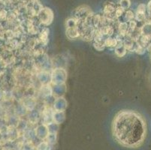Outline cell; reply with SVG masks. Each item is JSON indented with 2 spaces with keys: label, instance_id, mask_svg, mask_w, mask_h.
<instances>
[{
  "label": "cell",
  "instance_id": "9",
  "mask_svg": "<svg viewBox=\"0 0 151 150\" xmlns=\"http://www.w3.org/2000/svg\"><path fill=\"white\" fill-rule=\"evenodd\" d=\"M123 9L121 8V7H119V8H116V11H115V15H116L117 17L122 16V14H123Z\"/></svg>",
  "mask_w": 151,
  "mask_h": 150
},
{
  "label": "cell",
  "instance_id": "2",
  "mask_svg": "<svg viewBox=\"0 0 151 150\" xmlns=\"http://www.w3.org/2000/svg\"><path fill=\"white\" fill-rule=\"evenodd\" d=\"M41 22L45 24H50L53 20V12L50 8H44L40 11L39 14Z\"/></svg>",
  "mask_w": 151,
  "mask_h": 150
},
{
  "label": "cell",
  "instance_id": "7",
  "mask_svg": "<svg viewBox=\"0 0 151 150\" xmlns=\"http://www.w3.org/2000/svg\"><path fill=\"white\" fill-rule=\"evenodd\" d=\"M128 28H129L128 26H127V24H126V23H120V27H119V29H120V32L121 34H125V33L127 32Z\"/></svg>",
  "mask_w": 151,
  "mask_h": 150
},
{
  "label": "cell",
  "instance_id": "6",
  "mask_svg": "<svg viewBox=\"0 0 151 150\" xmlns=\"http://www.w3.org/2000/svg\"><path fill=\"white\" fill-rule=\"evenodd\" d=\"M120 5L123 10L128 9L130 6V1L129 0H120Z\"/></svg>",
  "mask_w": 151,
  "mask_h": 150
},
{
  "label": "cell",
  "instance_id": "10",
  "mask_svg": "<svg viewBox=\"0 0 151 150\" xmlns=\"http://www.w3.org/2000/svg\"><path fill=\"white\" fill-rule=\"evenodd\" d=\"M147 9H148V12H149V14H151V1H150L149 3H148Z\"/></svg>",
  "mask_w": 151,
  "mask_h": 150
},
{
  "label": "cell",
  "instance_id": "1",
  "mask_svg": "<svg viewBox=\"0 0 151 150\" xmlns=\"http://www.w3.org/2000/svg\"><path fill=\"white\" fill-rule=\"evenodd\" d=\"M146 126L139 114L132 111L120 113L114 121V134L126 146H139L145 137Z\"/></svg>",
  "mask_w": 151,
  "mask_h": 150
},
{
  "label": "cell",
  "instance_id": "5",
  "mask_svg": "<svg viewBox=\"0 0 151 150\" xmlns=\"http://www.w3.org/2000/svg\"><path fill=\"white\" fill-rule=\"evenodd\" d=\"M116 44V41L114 38H107L105 41V45L109 47H114Z\"/></svg>",
  "mask_w": 151,
  "mask_h": 150
},
{
  "label": "cell",
  "instance_id": "8",
  "mask_svg": "<svg viewBox=\"0 0 151 150\" xmlns=\"http://www.w3.org/2000/svg\"><path fill=\"white\" fill-rule=\"evenodd\" d=\"M133 17H134V14H133V13L131 11H127L126 14H125V19L127 21H131L133 19Z\"/></svg>",
  "mask_w": 151,
  "mask_h": 150
},
{
  "label": "cell",
  "instance_id": "4",
  "mask_svg": "<svg viewBox=\"0 0 151 150\" xmlns=\"http://www.w3.org/2000/svg\"><path fill=\"white\" fill-rule=\"evenodd\" d=\"M115 11H116V8L112 2H108L104 8V12L107 16H111V14L115 12Z\"/></svg>",
  "mask_w": 151,
  "mask_h": 150
},
{
  "label": "cell",
  "instance_id": "3",
  "mask_svg": "<svg viewBox=\"0 0 151 150\" xmlns=\"http://www.w3.org/2000/svg\"><path fill=\"white\" fill-rule=\"evenodd\" d=\"M145 11H146V8H145V5L141 4L139 5V6L138 7V9H137L136 12V19L139 21H142V20H145Z\"/></svg>",
  "mask_w": 151,
  "mask_h": 150
}]
</instances>
